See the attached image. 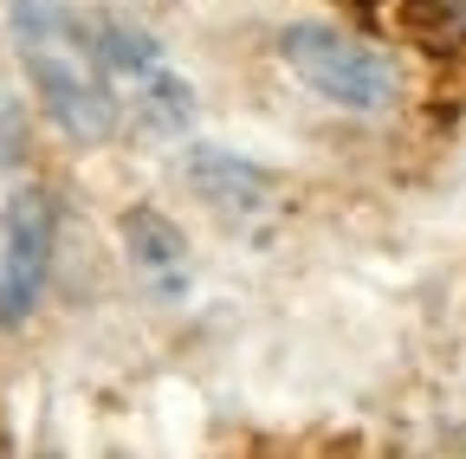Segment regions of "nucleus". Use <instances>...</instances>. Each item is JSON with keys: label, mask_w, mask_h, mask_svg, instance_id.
Here are the masks:
<instances>
[{"label": "nucleus", "mask_w": 466, "mask_h": 459, "mask_svg": "<svg viewBox=\"0 0 466 459\" xmlns=\"http://www.w3.org/2000/svg\"><path fill=\"white\" fill-rule=\"evenodd\" d=\"M91 39H97V59H104V78H110L116 104H130L137 117H143V130H156V136L195 130L201 91H195V78L182 65L168 59V45L149 26H137L124 14H97L91 20Z\"/></svg>", "instance_id": "3"}, {"label": "nucleus", "mask_w": 466, "mask_h": 459, "mask_svg": "<svg viewBox=\"0 0 466 459\" xmlns=\"http://www.w3.org/2000/svg\"><path fill=\"white\" fill-rule=\"evenodd\" d=\"M116 240H124V259H130V272L143 278L149 298L182 304V298L195 292V253H188V234H182L168 214L130 207L124 220H116Z\"/></svg>", "instance_id": "5"}, {"label": "nucleus", "mask_w": 466, "mask_h": 459, "mask_svg": "<svg viewBox=\"0 0 466 459\" xmlns=\"http://www.w3.org/2000/svg\"><path fill=\"white\" fill-rule=\"evenodd\" d=\"M279 59L305 91H318L337 110H357V117H382V110L401 97V72H395L389 52L376 39H363V33H343V26H324V20L285 26L279 33Z\"/></svg>", "instance_id": "2"}, {"label": "nucleus", "mask_w": 466, "mask_h": 459, "mask_svg": "<svg viewBox=\"0 0 466 459\" xmlns=\"http://www.w3.org/2000/svg\"><path fill=\"white\" fill-rule=\"evenodd\" d=\"M52 272V201L39 188L0 207V324H20Z\"/></svg>", "instance_id": "4"}, {"label": "nucleus", "mask_w": 466, "mask_h": 459, "mask_svg": "<svg viewBox=\"0 0 466 459\" xmlns=\"http://www.w3.org/2000/svg\"><path fill=\"white\" fill-rule=\"evenodd\" d=\"M7 33L52 130H66L72 143H104L116 130V91L104 78L91 26L66 0H7Z\"/></svg>", "instance_id": "1"}, {"label": "nucleus", "mask_w": 466, "mask_h": 459, "mask_svg": "<svg viewBox=\"0 0 466 459\" xmlns=\"http://www.w3.org/2000/svg\"><path fill=\"white\" fill-rule=\"evenodd\" d=\"M182 175H188V188L201 195V201H214L227 220H266L272 207H279V175L272 168H259L253 155H240V149H188V162H182Z\"/></svg>", "instance_id": "6"}]
</instances>
